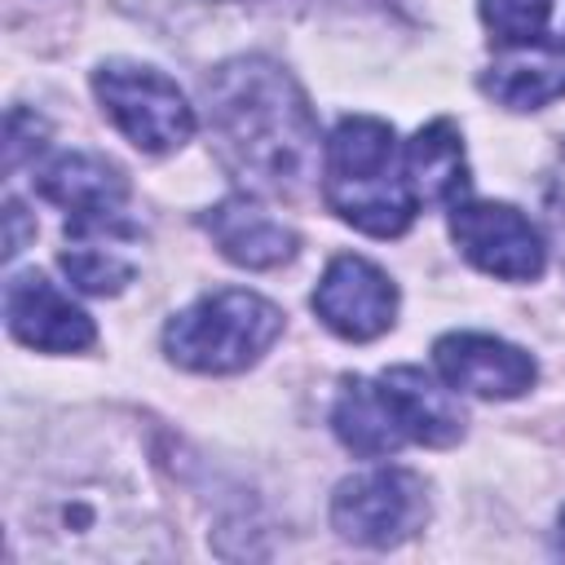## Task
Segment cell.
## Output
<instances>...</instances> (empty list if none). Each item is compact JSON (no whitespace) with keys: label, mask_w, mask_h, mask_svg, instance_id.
I'll use <instances>...</instances> for the list:
<instances>
[{"label":"cell","mask_w":565,"mask_h":565,"mask_svg":"<svg viewBox=\"0 0 565 565\" xmlns=\"http://www.w3.org/2000/svg\"><path fill=\"white\" fill-rule=\"evenodd\" d=\"M203 102L216 159L252 194H300L318 177L313 106L278 62H221L203 79Z\"/></svg>","instance_id":"1"},{"label":"cell","mask_w":565,"mask_h":565,"mask_svg":"<svg viewBox=\"0 0 565 565\" xmlns=\"http://www.w3.org/2000/svg\"><path fill=\"white\" fill-rule=\"evenodd\" d=\"M322 194L335 216L375 238H397L419 212L397 137L371 115H349L335 124L322 159Z\"/></svg>","instance_id":"2"},{"label":"cell","mask_w":565,"mask_h":565,"mask_svg":"<svg viewBox=\"0 0 565 565\" xmlns=\"http://www.w3.org/2000/svg\"><path fill=\"white\" fill-rule=\"evenodd\" d=\"M282 335V309L256 291L225 287L199 296L163 327V349L177 366L199 375H230L252 366Z\"/></svg>","instance_id":"3"},{"label":"cell","mask_w":565,"mask_h":565,"mask_svg":"<svg viewBox=\"0 0 565 565\" xmlns=\"http://www.w3.org/2000/svg\"><path fill=\"white\" fill-rule=\"evenodd\" d=\"M93 93L110 124L146 154L177 150L194 132V110L185 93L154 66L141 62H102L93 71Z\"/></svg>","instance_id":"4"},{"label":"cell","mask_w":565,"mask_h":565,"mask_svg":"<svg viewBox=\"0 0 565 565\" xmlns=\"http://www.w3.org/2000/svg\"><path fill=\"white\" fill-rule=\"evenodd\" d=\"M428 516L424 481L411 468H371L335 486L331 525L362 547H393Z\"/></svg>","instance_id":"5"},{"label":"cell","mask_w":565,"mask_h":565,"mask_svg":"<svg viewBox=\"0 0 565 565\" xmlns=\"http://www.w3.org/2000/svg\"><path fill=\"white\" fill-rule=\"evenodd\" d=\"M450 238L481 274H494L503 282H530L547 265L543 234L512 203L459 199L450 207Z\"/></svg>","instance_id":"6"},{"label":"cell","mask_w":565,"mask_h":565,"mask_svg":"<svg viewBox=\"0 0 565 565\" xmlns=\"http://www.w3.org/2000/svg\"><path fill=\"white\" fill-rule=\"evenodd\" d=\"M313 313L340 340H375L393 327L397 287L366 256H335L313 291Z\"/></svg>","instance_id":"7"},{"label":"cell","mask_w":565,"mask_h":565,"mask_svg":"<svg viewBox=\"0 0 565 565\" xmlns=\"http://www.w3.org/2000/svg\"><path fill=\"white\" fill-rule=\"evenodd\" d=\"M433 362L441 371V380L455 388V393H472V397H521L539 366L525 349L499 340V335H486V331H450L433 344Z\"/></svg>","instance_id":"8"},{"label":"cell","mask_w":565,"mask_h":565,"mask_svg":"<svg viewBox=\"0 0 565 565\" xmlns=\"http://www.w3.org/2000/svg\"><path fill=\"white\" fill-rule=\"evenodd\" d=\"M4 322L9 331L40 353H79L97 340L93 318L71 305L40 269H22L4 282Z\"/></svg>","instance_id":"9"},{"label":"cell","mask_w":565,"mask_h":565,"mask_svg":"<svg viewBox=\"0 0 565 565\" xmlns=\"http://www.w3.org/2000/svg\"><path fill=\"white\" fill-rule=\"evenodd\" d=\"M40 199L57 203L66 212V225L75 221H115L128 216V181L124 172L88 150H62L35 172Z\"/></svg>","instance_id":"10"},{"label":"cell","mask_w":565,"mask_h":565,"mask_svg":"<svg viewBox=\"0 0 565 565\" xmlns=\"http://www.w3.org/2000/svg\"><path fill=\"white\" fill-rule=\"evenodd\" d=\"M141 234H137V225L128 216H115V221H75V225H66L62 269L88 296H115L137 274V260L128 256V247Z\"/></svg>","instance_id":"11"},{"label":"cell","mask_w":565,"mask_h":565,"mask_svg":"<svg viewBox=\"0 0 565 565\" xmlns=\"http://www.w3.org/2000/svg\"><path fill=\"white\" fill-rule=\"evenodd\" d=\"M212 243L225 260L243 269H274L296 256V230L269 216L252 194H230L203 216Z\"/></svg>","instance_id":"12"},{"label":"cell","mask_w":565,"mask_h":565,"mask_svg":"<svg viewBox=\"0 0 565 565\" xmlns=\"http://www.w3.org/2000/svg\"><path fill=\"white\" fill-rule=\"evenodd\" d=\"M388 402H393V415L406 433V441H419V446H450L463 437V406L459 397L450 393V384L441 388L433 375H424L419 366H393L380 375Z\"/></svg>","instance_id":"13"},{"label":"cell","mask_w":565,"mask_h":565,"mask_svg":"<svg viewBox=\"0 0 565 565\" xmlns=\"http://www.w3.org/2000/svg\"><path fill=\"white\" fill-rule=\"evenodd\" d=\"M481 88L508 110H539L565 97V44H552V40L512 44L481 75Z\"/></svg>","instance_id":"14"},{"label":"cell","mask_w":565,"mask_h":565,"mask_svg":"<svg viewBox=\"0 0 565 565\" xmlns=\"http://www.w3.org/2000/svg\"><path fill=\"white\" fill-rule=\"evenodd\" d=\"M406 181L415 190L419 203H437V207H455L468 194V163H463V137L450 119H433L424 124L411 141H406Z\"/></svg>","instance_id":"15"},{"label":"cell","mask_w":565,"mask_h":565,"mask_svg":"<svg viewBox=\"0 0 565 565\" xmlns=\"http://www.w3.org/2000/svg\"><path fill=\"white\" fill-rule=\"evenodd\" d=\"M331 428L335 437L362 455V459H384V455H397L406 441L397 415H393V402L384 393L380 380H344L340 397H335V411H331Z\"/></svg>","instance_id":"16"},{"label":"cell","mask_w":565,"mask_h":565,"mask_svg":"<svg viewBox=\"0 0 565 565\" xmlns=\"http://www.w3.org/2000/svg\"><path fill=\"white\" fill-rule=\"evenodd\" d=\"M552 0H481V18L499 44H534L547 31Z\"/></svg>","instance_id":"17"},{"label":"cell","mask_w":565,"mask_h":565,"mask_svg":"<svg viewBox=\"0 0 565 565\" xmlns=\"http://www.w3.org/2000/svg\"><path fill=\"white\" fill-rule=\"evenodd\" d=\"M547 221H552L556 247H561V256H565V146H561L556 168H552V181H547Z\"/></svg>","instance_id":"18"},{"label":"cell","mask_w":565,"mask_h":565,"mask_svg":"<svg viewBox=\"0 0 565 565\" xmlns=\"http://www.w3.org/2000/svg\"><path fill=\"white\" fill-rule=\"evenodd\" d=\"M561 539H565V508H561Z\"/></svg>","instance_id":"19"}]
</instances>
